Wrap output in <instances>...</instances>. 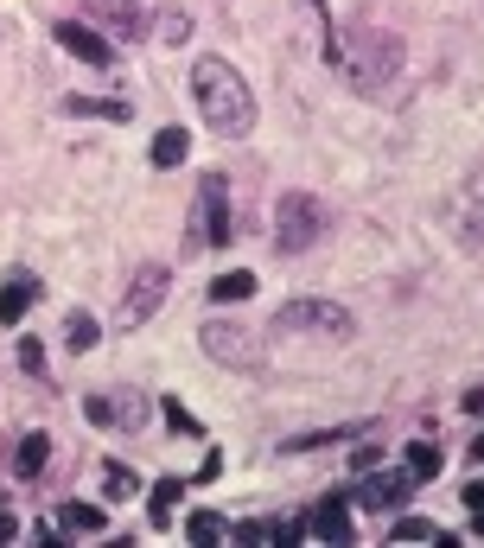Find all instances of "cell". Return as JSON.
<instances>
[{
	"label": "cell",
	"instance_id": "obj_1",
	"mask_svg": "<svg viewBox=\"0 0 484 548\" xmlns=\"http://www.w3.org/2000/svg\"><path fill=\"white\" fill-rule=\"evenodd\" d=\"M192 96H198V115L223 134V141L255 134V90L242 83V71L230 58H198L192 64Z\"/></svg>",
	"mask_w": 484,
	"mask_h": 548
},
{
	"label": "cell",
	"instance_id": "obj_2",
	"mask_svg": "<svg viewBox=\"0 0 484 548\" xmlns=\"http://www.w3.org/2000/svg\"><path fill=\"white\" fill-rule=\"evenodd\" d=\"M268 332H274V338H332V345H344V338L357 332V319H351V306L306 294V300H287L281 313H274Z\"/></svg>",
	"mask_w": 484,
	"mask_h": 548
},
{
	"label": "cell",
	"instance_id": "obj_3",
	"mask_svg": "<svg viewBox=\"0 0 484 548\" xmlns=\"http://www.w3.org/2000/svg\"><path fill=\"white\" fill-rule=\"evenodd\" d=\"M211 243H230V179L204 173L198 192H192V217H185V249H211Z\"/></svg>",
	"mask_w": 484,
	"mask_h": 548
},
{
	"label": "cell",
	"instance_id": "obj_4",
	"mask_svg": "<svg viewBox=\"0 0 484 548\" xmlns=\"http://www.w3.org/2000/svg\"><path fill=\"white\" fill-rule=\"evenodd\" d=\"M166 294H172V274L160 268V262H141L128 274V287H121V306H115V332H141V325L166 306Z\"/></svg>",
	"mask_w": 484,
	"mask_h": 548
},
{
	"label": "cell",
	"instance_id": "obj_5",
	"mask_svg": "<svg viewBox=\"0 0 484 548\" xmlns=\"http://www.w3.org/2000/svg\"><path fill=\"white\" fill-rule=\"evenodd\" d=\"M319 230H325V204L313 192H281V198H274V243H281L287 255L313 249Z\"/></svg>",
	"mask_w": 484,
	"mask_h": 548
},
{
	"label": "cell",
	"instance_id": "obj_6",
	"mask_svg": "<svg viewBox=\"0 0 484 548\" xmlns=\"http://www.w3.org/2000/svg\"><path fill=\"white\" fill-rule=\"evenodd\" d=\"M198 345L211 364H230V370H262V338L249 332V325H236V319H204L198 325Z\"/></svg>",
	"mask_w": 484,
	"mask_h": 548
},
{
	"label": "cell",
	"instance_id": "obj_7",
	"mask_svg": "<svg viewBox=\"0 0 484 548\" xmlns=\"http://www.w3.org/2000/svg\"><path fill=\"white\" fill-rule=\"evenodd\" d=\"M395 71H402V39H395V32H363L357 51H351L357 90H389Z\"/></svg>",
	"mask_w": 484,
	"mask_h": 548
},
{
	"label": "cell",
	"instance_id": "obj_8",
	"mask_svg": "<svg viewBox=\"0 0 484 548\" xmlns=\"http://www.w3.org/2000/svg\"><path fill=\"white\" fill-rule=\"evenodd\" d=\"M83 415H90L96 427H121V434H134L153 408H147L141 389H115V396H90V402H83Z\"/></svg>",
	"mask_w": 484,
	"mask_h": 548
},
{
	"label": "cell",
	"instance_id": "obj_9",
	"mask_svg": "<svg viewBox=\"0 0 484 548\" xmlns=\"http://www.w3.org/2000/svg\"><path fill=\"white\" fill-rule=\"evenodd\" d=\"M414 498V478L408 472H363V491H357V510H383V517H389V510H402Z\"/></svg>",
	"mask_w": 484,
	"mask_h": 548
},
{
	"label": "cell",
	"instance_id": "obj_10",
	"mask_svg": "<svg viewBox=\"0 0 484 548\" xmlns=\"http://www.w3.org/2000/svg\"><path fill=\"white\" fill-rule=\"evenodd\" d=\"M58 45H64V51H71V58H77V64H90V71H102V64H109V58H115V45H109V39H102V32H96V26H83V20H58Z\"/></svg>",
	"mask_w": 484,
	"mask_h": 548
},
{
	"label": "cell",
	"instance_id": "obj_11",
	"mask_svg": "<svg viewBox=\"0 0 484 548\" xmlns=\"http://www.w3.org/2000/svg\"><path fill=\"white\" fill-rule=\"evenodd\" d=\"M32 300H39V281H32L26 268H13L7 281H0V325H20L32 313Z\"/></svg>",
	"mask_w": 484,
	"mask_h": 548
},
{
	"label": "cell",
	"instance_id": "obj_12",
	"mask_svg": "<svg viewBox=\"0 0 484 548\" xmlns=\"http://www.w3.org/2000/svg\"><path fill=\"white\" fill-rule=\"evenodd\" d=\"M313 536H319V542H357L351 504H344V498H325V504L313 510Z\"/></svg>",
	"mask_w": 484,
	"mask_h": 548
},
{
	"label": "cell",
	"instance_id": "obj_13",
	"mask_svg": "<svg viewBox=\"0 0 484 548\" xmlns=\"http://www.w3.org/2000/svg\"><path fill=\"white\" fill-rule=\"evenodd\" d=\"M64 115H90V122H128L134 102H121V96H64Z\"/></svg>",
	"mask_w": 484,
	"mask_h": 548
},
{
	"label": "cell",
	"instance_id": "obj_14",
	"mask_svg": "<svg viewBox=\"0 0 484 548\" xmlns=\"http://www.w3.org/2000/svg\"><path fill=\"white\" fill-rule=\"evenodd\" d=\"M185 153H192V134H185V128H160L153 147H147V160L160 166V173H172V166H185Z\"/></svg>",
	"mask_w": 484,
	"mask_h": 548
},
{
	"label": "cell",
	"instance_id": "obj_15",
	"mask_svg": "<svg viewBox=\"0 0 484 548\" xmlns=\"http://www.w3.org/2000/svg\"><path fill=\"white\" fill-rule=\"evenodd\" d=\"M51 529H71V536H102L109 529V517H102L96 504H58V523Z\"/></svg>",
	"mask_w": 484,
	"mask_h": 548
},
{
	"label": "cell",
	"instance_id": "obj_16",
	"mask_svg": "<svg viewBox=\"0 0 484 548\" xmlns=\"http://www.w3.org/2000/svg\"><path fill=\"white\" fill-rule=\"evenodd\" d=\"M395 542H402V548H446L453 536H446L440 523H427V517H402V523H395Z\"/></svg>",
	"mask_w": 484,
	"mask_h": 548
},
{
	"label": "cell",
	"instance_id": "obj_17",
	"mask_svg": "<svg viewBox=\"0 0 484 548\" xmlns=\"http://www.w3.org/2000/svg\"><path fill=\"white\" fill-rule=\"evenodd\" d=\"M147 39L185 45V39H192V13H185V7H160V13H153V32H147Z\"/></svg>",
	"mask_w": 484,
	"mask_h": 548
},
{
	"label": "cell",
	"instance_id": "obj_18",
	"mask_svg": "<svg viewBox=\"0 0 484 548\" xmlns=\"http://www.w3.org/2000/svg\"><path fill=\"white\" fill-rule=\"evenodd\" d=\"M249 294H255V274L249 268H230V274H217V281H211V306H236Z\"/></svg>",
	"mask_w": 484,
	"mask_h": 548
},
{
	"label": "cell",
	"instance_id": "obj_19",
	"mask_svg": "<svg viewBox=\"0 0 484 548\" xmlns=\"http://www.w3.org/2000/svg\"><path fill=\"white\" fill-rule=\"evenodd\" d=\"M45 459H51V434H26L20 453H13V472H20V478H39Z\"/></svg>",
	"mask_w": 484,
	"mask_h": 548
},
{
	"label": "cell",
	"instance_id": "obj_20",
	"mask_svg": "<svg viewBox=\"0 0 484 548\" xmlns=\"http://www.w3.org/2000/svg\"><path fill=\"white\" fill-rule=\"evenodd\" d=\"M96 338H102V325L83 313V306H71V313H64V345H71V351H96Z\"/></svg>",
	"mask_w": 484,
	"mask_h": 548
},
{
	"label": "cell",
	"instance_id": "obj_21",
	"mask_svg": "<svg viewBox=\"0 0 484 548\" xmlns=\"http://www.w3.org/2000/svg\"><path fill=\"white\" fill-rule=\"evenodd\" d=\"M185 491H192V485H185V478H160V485H153V498H147V510H153V523H166L172 510L185 504Z\"/></svg>",
	"mask_w": 484,
	"mask_h": 548
},
{
	"label": "cell",
	"instance_id": "obj_22",
	"mask_svg": "<svg viewBox=\"0 0 484 548\" xmlns=\"http://www.w3.org/2000/svg\"><path fill=\"white\" fill-rule=\"evenodd\" d=\"M363 427H325V434H293L281 440V453H319V447H332V440H357Z\"/></svg>",
	"mask_w": 484,
	"mask_h": 548
},
{
	"label": "cell",
	"instance_id": "obj_23",
	"mask_svg": "<svg viewBox=\"0 0 484 548\" xmlns=\"http://www.w3.org/2000/svg\"><path fill=\"white\" fill-rule=\"evenodd\" d=\"M185 536H192V542H223V536H230V523H223L217 510H192V517H185Z\"/></svg>",
	"mask_w": 484,
	"mask_h": 548
},
{
	"label": "cell",
	"instance_id": "obj_24",
	"mask_svg": "<svg viewBox=\"0 0 484 548\" xmlns=\"http://www.w3.org/2000/svg\"><path fill=\"white\" fill-rule=\"evenodd\" d=\"M102 485H109V498L121 504V498H134V491H141V478L121 466V459H109V466H102Z\"/></svg>",
	"mask_w": 484,
	"mask_h": 548
},
{
	"label": "cell",
	"instance_id": "obj_25",
	"mask_svg": "<svg viewBox=\"0 0 484 548\" xmlns=\"http://www.w3.org/2000/svg\"><path fill=\"white\" fill-rule=\"evenodd\" d=\"M434 472H440V447L414 440V447H408V478H434Z\"/></svg>",
	"mask_w": 484,
	"mask_h": 548
},
{
	"label": "cell",
	"instance_id": "obj_26",
	"mask_svg": "<svg viewBox=\"0 0 484 548\" xmlns=\"http://www.w3.org/2000/svg\"><path fill=\"white\" fill-rule=\"evenodd\" d=\"M20 364H26V376H45V351H39V338H20Z\"/></svg>",
	"mask_w": 484,
	"mask_h": 548
},
{
	"label": "cell",
	"instance_id": "obj_27",
	"mask_svg": "<svg viewBox=\"0 0 484 548\" xmlns=\"http://www.w3.org/2000/svg\"><path fill=\"white\" fill-rule=\"evenodd\" d=\"M351 466H357V472H370V466H383V447H376V440H370V447H357V453H351Z\"/></svg>",
	"mask_w": 484,
	"mask_h": 548
},
{
	"label": "cell",
	"instance_id": "obj_28",
	"mask_svg": "<svg viewBox=\"0 0 484 548\" xmlns=\"http://www.w3.org/2000/svg\"><path fill=\"white\" fill-rule=\"evenodd\" d=\"M166 421H172V427H185V434H198V421H192V415H185V408H179V402H166Z\"/></svg>",
	"mask_w": 484,
	"mask_h": 548
},
{
	"label": "cell",
	"instance_id": "obj_29",
	"mask_svg": "<svg viewBox=\"0 0 484 548\" xmlns=\"http://www.w3.org/2000/svg\"><path fill=\"white\" fill-rule=\"evenodd\" d=\"M465 224H472V230H478V236H484V192H478V198H472V204H465Z\"/></svg>",
	"mask_w": 484,
	"mask_h": 548
},
{
	"label": "cell",
	"instance_id": "obj_30",
	"mask_svg": "<svg viewBox=\"0 0 484 548\" xmlns=\"http://www.w3.org/2000/svg\"><path fill=\"white\" fill-rule=\"evenodd\" d=\"M465 510H484V478H472V485H465Z\"/></svg>",
	"mask_w": 484,
	"mask_h": 548
},
{
	"label": "cell",
	"instance_id": "obj_31",
	"mask_svg": "<svg viewBox=\"0 0 484 548\" xmlns=\"http://www.w3.org/2000/svg\"><path fill=\"white\" fill-rule=\"evenodd\" d=\"M20 536V517H13V510H0V542H13Z\"/></svg>",
	"mask_w": 484,
	"mask_h": 548
},
{
	"label": "cell",
	"instance_id": "obj_32",
	"mask_svg": "<svg viewBox=\"0 0 484 548\" xmlns=\"http://www.w3.org/2000/svg\"><path fill=\"white\" fill-rule=\"evenodd\" d=\"M472 536H478V542H484V510H472Z\"/></svg>",
	"mask_w": 484,
	"mask_h": 548
},
{
	"label": "cell",
	"instance_id": "obj_33",
	"mask_svg": "<svg viewBox=\"0 0 484 548\" xmlns=\"http://www.w3.org/2000/svg\"><path fill=\"white\" fill-rule=\"evenodd\" d=\"M472 459H484V427H478V440H472Z\"/></svg>",
	"mask_w": 484,
	"mask_h": 548
},
{
	"label": "cell",
	"instance_id": "obj_34",
	"mask_svg": "<svg viewBox=\"0 0 484 548\" xmlns=\"http://www.w3.org/2000/svg\"><path fill=\"white\" fill-rule=\"evenodd\" d=\"M313 7H325V0H313Z\"/></svg>",
	"mask_w": 484,
	"mask_h": 548
}]
</instances>
